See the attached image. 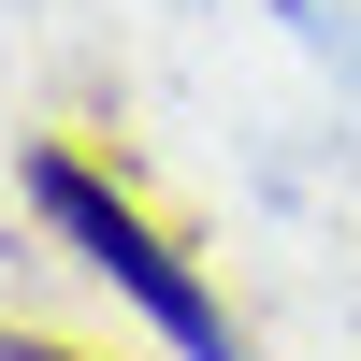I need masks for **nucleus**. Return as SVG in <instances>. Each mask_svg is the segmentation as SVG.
<instances>
[{
  "mask_svg": "<svg viewBox=\"0 0 361 361\" xmlns=\"http://www.w3.org/2000/svg\"><path fill=\"white\" fill-rule=\"evenodd\" d=\"M29 202L73 231V260H87V275H102V289H130V304L159 318L188 361H246V347H231V318H217V289H202L188 260L159 246V217H145L130 188H102L87 159H58V145H44V159H29Z\"/></svg>",
  "mask_w": 361,
  "mask_h": 361,
  "instance_id": "1",
  "label": "nucleus"
},
{
  "mask_svg": "<svg viewBox=\"0 0 361 361\" xmlns=\"http://www.w3.org/2000/svg\"><path fill=\"white\" fill-rule=\"evenodd\" d=\"M0 361H87V347H44V333H15V347H0Z\"/></svg>",
  "mask_w": 361,
  "mask_h": 361,
  "instance_id": "2",
  "label": "nucleus"
}]
</instances>
